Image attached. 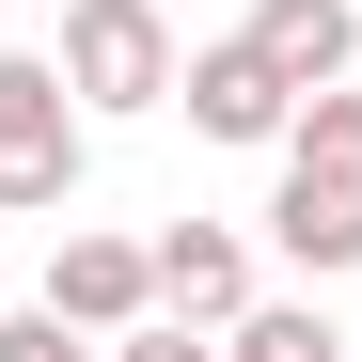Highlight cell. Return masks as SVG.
Instances as JSON below:
<instances>
[{"mask_svg": "<svg viewBox=\"0 0 362 362\" xmlns=\"http://www.w3.org/2000/svg\"><path fill=\"white\" fill-rule=\"evenodd\" d=\"M64 95L79 110H173V16L158 0H64Z\"/></svg>", "mask_w": 362, "mask_h": 362, "instance_id": "1", "label": "cell"}, {"mask_svg": "<svg viewBox=\"0 0 362 362\" xmlns=\"http://www.w3.org/2000/svg\"><path fill=\"white\" fill-rule=\"evenodd\" d=\"M79 142H95V110L64 95V64H0V205H64Z\"/></svg>", "mask_w": 362, "mask_h": 362, "instance_id": "2", "label": "cell"}, {"mask_svg": "<svg viewBox=\"0 0 362 362\" xmlns=\"http://www.w3.org/2000/svg\"><path fill=\"white\" fill-rule=\"evenodd\" d=\"M173 95H189V127H205V142H284V110H299V79L268 64L252 32L189 47V64H173Z\"/></svg>", "mask_w": 362, "mask_h": 362, "instance_id": "3", "label": "cell"}, {"mask_svg": "<svg viewBox=\"0 0 362 362\" xmlns=\"http://www.w3.org/2000/svg\"><path fill=\"white\" fill-rule=\"evenodd\" d=\"M47 315H64V331H127V315H158V268H142V236H79L64 221V252H47Z\"/></svg>", "mask_w": 362, "mask_h": 362, "instance_id": "4", "label": "cell"}, {"mask_svg": "<svg viewBox=\"0 0 362 362\" xmlns=\"http://www.w3.org/2000/svg\"><path fill=\"white\" fill-rule=\"evenodd\" d=\"M268 236H284V268H362V173H315V158H284V189H268Z\"/></svg>", "mask_w": 362, "mask_h": 362, "instance_id": "5", "label": "cell"}, {"mask_svg": "<svg viewBox=\"0 0 362 362\" xmlns=\"http://www.w3.org/2000/svg\"><path fill=\"white\" fill-rule=\"evenodd\" d=\"M142 268H158V315H189V331H221L236 299H252V252H236L221 221H173V236H158Z\"/></svg>", "mask_w": 362, "mask_h": 362, "instance_id": "6", "label": "cell"}, {"mask_svg": "<svg viewBox=\"0 0 362 362\" xmlns=\"http://www.w3.org/2000/svg\"><path fill=\"white\" fill-rule=\"evenodd\" d=\"M252 47L315 95V79H346V64H362V0H252Z\"/></svg>", "mask_w": 362, "mask_h": 362, "instance_id": "7", "label": "cell"}, {"mask_svg": "<svg viewBox=\"0 0 362 362\" xmlns=\"http://www.w3.org/2000/svg\"><path fill=\"white\" fill-rule=\"evenodd\" d=\"M221 362H346V331L315 315V299H236V315H221Z\"/></svg>", "mask_w": 362, "mask_h": 362, "instance_id": "8", "label": "cell"}, {"mask_svg": "<svg viewBox=\"0 0 362 362\" xmlns=\"http://www.w3.org/2000/svg\"><path fill=\"white\" fill-rule=\"evenodd\" d=\"M284 158H315V173H362V95H346V79H315V95L284 110Z\"/></svg>", "mask_w": 362, "mask_h": 362, "instance_id": "9", "label": "cell"}, {"mask_svg": "<svg viewBox=\"0 0 362 362\" xmlns=\"http://www.w3.org/2000/svg\"><path fill=\"white\" fill-rule=\"evenodd\" d=\"M0 362H95V331H64V315L32 299V315H0Z\"/></svg>", "mask_w": 362, "mask_h": 362, "instance_id": "10", "label": "cell"}, {"mask_svg": "<svg viewBox=\"0 0 362 362\" xmlns=\"http://www.w3.org/2000/svg\"><path fill=\"white\" fill-rule=\"evenodd\" d=\"M110 362H221L189 315H127V331H110Z\"/></svg>", "mask_w": 362, "mask_h": 362, "instance_id": "11", "label": "cell"}]
</instances>
